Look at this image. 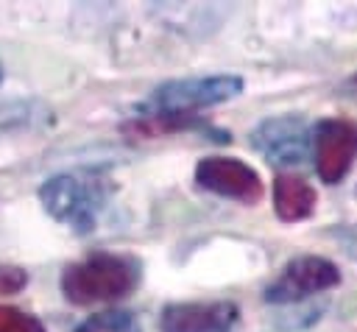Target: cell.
I'll return each instance as SVG.
<instances>
[{
    "label": "cell",
    "instance_id": "1",
    "mask_svg": "<svg viewBox=\"0 0 357 332\" xmlns=\"http://www.w3.org/2000/svg\"><path fill=\"white\" fill-rule=\"evenodd\" d=\"M139 285V262L128 254L95 251L61 273V290L73 304L114 301Z\"/></svg>",
    "mask_w": 357,
    "mask_h": 332
},
{
    "label": "cell",
    "instance_id": "2",
    "mask_svg": "<svg viewBox=\"0 0 357 332\" xmlns=\"http://www.w3.org/2000/svg\"><path fill=\"white\" fill-rule=\"evenodd\" d=\"M109 198V184L98 176L86 173H61L47 179L39 187V201L45 212L73 229L75 234H86L95 229Z\"/></svg>",
    "mask_w": 357,
    "mask_h": 332
},
{
    "label": "cell",
    "instance_id": "3",
    "mask_svg": "<svg viewBox=\"0 0 357 332\" xmlns=\"http://www.w3.org/2000/svg\"><path fill=\"white\" fill-rule=\"evenodd\" d=\"M243 78L240 75H206V78H181L167 81L153 89L145 103L148 117H190V112L231 100L240 95Z\"/></svg>",
    "mask_w": 357,
    "mask_h": 332
},
{
    "label": "cell",
    "instance_id": "4",
    "mask_svg": "<svg viewBox=\"0 0 357 332\" xmlns=\"http://www.w3.org/2000/svg\"><path fill=\"white\" fill-rule=\"evenodd\" d=\"M337 282H340V271L329 259L312 257V254L296 257L265 287V301H271V304H293V301H301L307 296L324 293V290L335 287Z\"/></svg>",
    "mask_w": 357,
    "mask_h": 332
},
{
    "label": "cell",
    "instance_id": "5",
    "mask_svg": "<svg viewBox=\"0 0 357 332\" xmlns=\"http://www.w3.org/2000/svg\"><path fill=\"white\" fill-rule=\"evenodd\" d=\"M312 151L321 181L337 184L357 159V123L343 117L321 120L312 134Z\"/></svg>",
    "mask_w": 357,
    "mask_h": 332
},
{
    "label": "cell",
    "instance_id": "6",
    "mask_svg": "<svg viewBox=\"0 0 357 332\" xmlns=\"http://www.w3.org/2000/svg\"><path fill=\"white\" fill-rule=\"evenodd\" d=\"M251 145L276 167H293L301 165L310 153V128L301 117L279 114L262 120L254 134Z\"/></svg>",
    "mask_w": 357,
    "mask_h": 332
},
{
    "label": "cell",
    "instance_id": "7",
    "mask_svg": "<svg viewBox=\"0 0 357 332\" xmlns=\"http://www.w3.org/2000/svg\"><path fill=\"white\" fill-rule=\"evenodd\" d=\"M195 181L223 198L257 204L262 198V179L254 167L231 156H206L195 165Z\"/></svg>",
    "mask_w": 357,
    "mask_h": 332
},
{
    "label": "cell",
    "instance_id": "8",
    "mask_svg": "<svg viewBox=\"0 0 357 332\" xmlns=\"http://www.w3.org/2000/svg\"><path fill=\"white\" fill-rule=\"evenodd\" d=\"M237 307L231 301H187L162 310V332H231Z\"/></svg>",
    "mask_w": 357,
    "mask_h": 332
},
{
    "label": "cell",
    "instance_id": "9",
    "mask_svg": "<svg viewBox=\"0 0 357 332\" xmlns=\"http://www.w3.org/2000/svg\"><path fill=\"white\" fill-rule=\"evenodd\" d=\"M315 190L301 176H276L273 181V206L282 220H304L315 209Z\"/></svg>",
    "mask_w": 357,
    "mask_h": 332
},
{
    "label": "cell",
    "instance_id": "10",
    "mask_svg": "<svg viewBox=\"0 0 357 332\" xmlns=\"http://www.w3.org/2000/svg\"><path fill=\"white\" fill-rule=\"evenodd\" d=\"M75 332H142L139 321L128 310H103L98 315H89L84 324H78Z\"/></svg>",
    "mask_w": 357,
    "mask_h": 332
},
{
    "label": "cell",
    "instance_id": "11",
    "mask_svg": "<svg viewBox=\"0 0 357 332\" xmlns=\"http://www.w3.org/2000/svg\"><path fill=\"white\" fill-rule=\"evenodd\" d=\"M0 332H45V326L36 315L0 304Z\"/></svg>",
    "mask_w": 357,
    "mask_h": 332
},
{
    "label": "cell",
    "instance_id": "12",
    "mask_svg": "<svg viewBox=\"0 0 357 332\" xmlns=\"http://www.w3.org/2000/svg\"><path fill=\"white\" fill-rule=\"evenodd\" d=\"M28 282L25 271L22 268H14V265H0V296H8V293H17L22 290Z\"/></svg>",
    "mask_w": 357,
    "mask_h": 332
},
{
    "label": "cell",
    "instance_id": "13",
    "mask_svg": "<svg viewBox=\"0 0 357 332\" xmlns=\"http://www.w3.org/2000/svg\"><path fill=\"white\" fill-rule=\"evenodd\" d=\"M0 81H3V64H0Z\"/></svg>",
    "mask_w": 357,
    "mask_h": 332
},
{
    "label": "cell",
    "instance_id": "14",
    "mask_svg": "<svg viewBox=\"0 0 357 332\" xmlns=\"http://www.w3.org/2000/svg\"><path fill=\"white\" fill-rule=\"evenodd\" d=\"M354 84H357V75H354Z\"/></svg>",
    "mask_w": 357,
    "mask_h": 332
}]
</instances>
